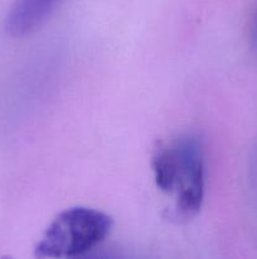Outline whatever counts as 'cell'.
Returning <instances> with one entry per match:
<instances>
[{
  "label": "cell",
  "instance_id": "3957f363",
  "mask_svg": "<svg viewBox=\"0 0 257 259\" xmlns=\"http://www.w3.org/2000/svg\"><path fill=\"white\" fill-rule=\"evenodd\" d=\"M60 0H17L5 22L12 37L20 38L37 30L54 12Z\"/></svg>",
  "mask_w": 257,
  "mask_h": 259
},
{
  "label": "cell",
  "instance_id": "5b68a950",
  "mask_svg": "<svg viewBox=\"0 0 257 259\" xmlns=\"http://www.w3.org/2000/svg\"><path fill=\"white\" fill-rule=\"evenodd\" d=\"M253 180L256 182L257 186V151H256V157H254V164H253Z\"/></svg>",
  "mask_w": 257,
  "mask_h": 259
},
{
  "label": "cell",
  "instance_id": "277c9868",
  "mask_svg": "<svg viewBox=\"0 0 257 259\" xmlns=\"http://www.w3.org/2000/svg\"><path fill=\"white\" fill-rule=\"evenodd\" d=\"M249 42H251V47L257 53V5L254 7L251 20H249Z\"/></svg>",
  "mask_w": 257,
  "mask_h": 259
},
{
  "label": "cell",
  "instance_id": "6da1fadb",
  "mask_svg": "<svg viewBox=\"0 0 257 259\" xmlns=\"http://www.w3.org/2000/svg\"><path fill=\"white\" fill-rule=\"evenodd\" d=\"M154 181L156 187L174 200L169 217L188 222L202 209L206 191V161L202 139L181 134L159 143L154 151Z\"/></svg>",
  "mask_w": 257,
  "mask_h": 259
},
{
  "label": "cell",
  "instance_id": "7a4b0ae2",
  "mask_svg": "<svg viewBox=\"0 0 257 259\" xmlns=\"http://www.w3.org/2000/svg\"><path fill=\"white\" fill-rule=\"evenodd\" d=\"M112 219L91 207L76 206L57 215L34 249L37 258H75L95 249L110 234Z\"/></svg>",
  "mask_w": 257,
  "mask_h": 259
}]
</instances>
